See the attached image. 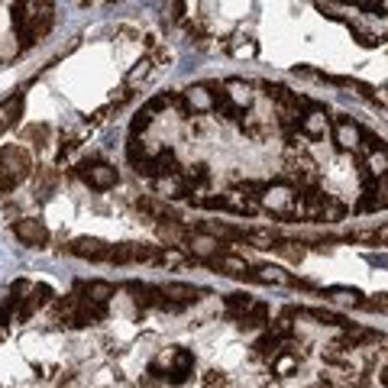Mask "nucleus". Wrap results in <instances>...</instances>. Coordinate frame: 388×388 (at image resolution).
<instances>
[{
  "label": "nucleus",
  "mask_w": 388,
  "mask_h": 388,
  "mask_svg": "<svg viewBox=\"0 0 388 388\" xmlns=\"http://www.w3.org/2000/svg\"><path fill=\"white\" fill-rule=\"evenodd\" d=\"M33 171H36L33 155L23 146H3L0 149V191H13Z\"/></svg>",
  "instance_id": "1"
},
{
  "label": "nucleus",
  "mask_w": 388,
  "mask_h": 388,
  "mask_svg": "<svg viewBox=\"0 0 388 388\" xmlns=\"http://www.w3.org/2000/svg\"><path fill=\"white\" fill-rule=\"evenodd\" d=\"M56 23V13H52V3H29V19H26V29L19 33V49H29L33 42L46 36L49 29Z\"/></svg>",
  "instance_id": "2"
},
{
  "label": "nucleus",
  "mask_w": 388,
  "mask_h": 388,
  "mask_svg": "<svg viewBox=\"0 0 388 388\" xmlns=\"http://www.w3.org/2000/svg\"><path fill=\"white\" fill-rule=\"evenodd\" d=\"M294 204H298V194H294L292 185H272V188H265L262 198H259V208L272 210L278 217H294Z\"/></svg>",
  "instance_id": "3"
},
{
  "label": "nucleus",
  "mask_w": 388,
  "mask_h": 388,
  "mask_svg": "<svg viewBox=\"0 0 388 388\" xmlns=\"http://www.w3.org/2000/svg\"><path fill=\"white\" fill-rule=\"evenodd\" d=\"M159 292H162L159 307H165V311H181V307H188V304H194L201 298V292L194 288V285H181V282L162 285Z\"/></svg>",
  "instance_id": "4"
},
{
  "label": "nucleus",
  "mask_w": 388,
  "mask_h": 388,
  "mask_svg": "<svg viewBox=\"0 0 388 388\" xmlns=\"http://www.w3.org/2000/svg\"><path fill=\"white\" fill-rule=\"evenodd\" d=\"M78 175H81V181H85L87 188H97V191H107L117 185V169L107 165V162H85L78 169Z\"/></svg>",
  "instance_id": "5"
},
{
  "label": "nucleus",
  "mask_w": 388,
  "mask_h": 388,
  "mask_svg": "<svg viewBox=\"0 0 388 388\" xmlns=\"http://www.w3.org/2000/svg\"><path fill=\"white\" fill-rule=\"evenodd\" d=\"M68 253L78 259H91V262H107L110 259V243H104V239L97 237H78L68 243Z\"/></svg>",
  "instance_id": "6"
},
{
  "label": "nucleus",
  "mask_w": 388,
  "mask_h": 388,
  "mask_svg": "<svg viewBox=\"0 0 388 388\" xmlns=\"http://www.w3.org/2000/svg\"><path fill=\"white\" fill-rule=\"evenodd\" d=\"M19 243H26V246H46L49 243V230L42 220H33V217H23L17 220V227H13Z\"/></svg>",
  "instance_id": "7"
},
{
  "label": "nucleus",
  "mask_w": 388,
  "mask_h": 388,
  "mask_svg": "<svg viewBox=\"0 0 388 388\" xmlns=\"http://www.w3.org/2000/svg\"><path fill=\"white\" fill-rule=\"evenodd\" d=\"M181 97H185V110H188V117L191 114H210V110H214V94H210L208 85L188 87Z\"/></svg>",
  "instance_id": "8"
},
{
  "label": "nucleus",
  "mask_w": 388,
  "mask_h": 388,
  "mask_svg": "<svg viewBox=\"0 0 388 388\" xmlns=\"http://www.w3.org/2000/svg\"><path fill=\"white\" fill-rule=\"evenodd\" d=\"M220 210H233V214H243V217H253L259 214V201L256 198H246L243 191H227V194H220Z\"/></svg>",
  "instance_id": "9"
},
{
  "label": "nucleus",
  "mask_w": 388,
  "mask_h": 388,
  "mask_svg": "<svg viewBox=\"0 0 388 388\" xmlns=\"http://www.w3.org/2000/svg\"><path fill=\"white\" fill-rule=\"evenodd\" d=\"M185 249H188L194 259H208V262H210V259L220 253V239H217V237H210V233H198V230H194Z\"/></svg>",
  "instance_id": "10"
},
{
  "label": "nucleus",
  "mask_w": 388,
  "mask_h": 388,
  "mask_svg": "<svg viewBox=\"0 0 388 388\" xmlns=\"http://www.w3.org/2000/svg\"><path fill=\"white\" fill-rule=\"evenodd\" d=\"M360 140H362V130L353 120H337L333 124V142L340 149H360Z\"/></svg>",
  "instance_id": "11"
},
{
  "label": "nucleus",
  "mask_w": 388,
  "mask_h": 388,
  "mask_svg": "<svg viewBox=\"0 0 388 388\" xmlns=\"http://www.w3.org/2000/svg\"><path fill=\"white\" fill-rule=\"evenodd\" d=\"M49 301H52V288H49V285H33L26 294V301H23V307H19V321L33 317V314H36L39 307H46Z\"/></svg>",
  "instance_id": "12"
},
{
  "label": "nucleus",
  "mask_w": 388,
  "mask_h": 388,
  "mask_svg": "<svg viewBox=\"0 0 388 388\" xmlns=\"http://www.w3.org/2000/svg\"><path fill=\"white\" fill-rule=\"evenodd\" d=\"M159 237L165 239L171 249H185L191 239V230L185 227V223H178V220H169V223H159Z\"/></svg>",
  "instance_id": "13"
},
{
  "label": "nucleus",
  "mask_w": 388,
  "mask_h": 388,
  "mask_svg": "<svg viewBox=\"0 0 388 388\" xmlns=\"http://www.w3.org/2000/svg\"><path fill=\"white\" fill-rule=\"evenodd\" d=\"M191 372H194V356H191L188 350H175V360H171L169 382H171V385H185Z\"/></svg>",
  "instance_id": "14"
},
{
  "label": "nucleus",
  "mask_w": 388,
  "mask_h": 388,
  "mask_svg": "<svg viewBox=\"0 0 388 388\" xmlns=\"http://www.w3.org/2000/svg\"><path fill=\"white\" fill-rule=\"evenodd\" d=\"M223 94H227L239 110H249V107H253V87H249L243 78H230L227 85H223Z\"/></svg>",
  "instance_id": "15"
},
{
  "label": "nucleus",
  "mask_w": 388,
  "mask_h": 388,
  "mask_svg": "<svg viewBox=\"0 0 388 388\" xmlns=\"http://www.w3.org/2000/svg\"><path fill=\"white\" fill-rule=\"evenodd\" d=\"M19 117H23V94L7 97V101L0 104V133L10 130V126L17 124Z\"/></svg>",
  "instance_id": "16"
},
{
  "label": "nucleus",
  "mask_w": 388,
  "mask_h": 388,
  "mask_svg": "<svg viewBox=\"0 0 388 388\" xmlns=\"http://www.w3.org/2000/svg\"><path fill=\"white\" fill-rule=\"evenodd\" d=\"M249 278H256V282H265V285H294V278L285 269L278 265H259L256 272H249Z\"/></svg>",
  "instance_id": "17"
},
{
  "label": "nucleus",
  "mask_w": 388,
  "mask_h": 388,
  "mask_svg": "<svg viewBox=\"0 0 388 388\" xmlns=\"http://www.w3.org/2000/svg\"><path fill=\"white\" fill-rule=\"evenodd\" d=\"M265 97L269 101H275L278 107H301V97L294 94V91H288L285 85H272V81H265Z\"/></svg>",
  "instance_id": "18"
},
{
  "label": "nucleus",
  "mask_w": 388,
  "mask_h": 388,
  "mask_svg": "<svg viewBox=\"0 0 388 388\" xmlns=\"http://www.w3.org/2000/svg\"><path fill=\"white\" fill-rule=\"evenodd\" d=\"M155 191H159V198H185L188 191H185V181H181V175L175 171V175H165V178H155Z\"/></svg>",
  "instance_id": "19"
},
{
  "label": "nucleus",
  "mask_w": 388,
  "mask_h": 388,
  "mask_svg": "<svg viewBox=\"0 0 388 388\" xmlns=\"http://www.w3.org/2000/svg\"><path fill=\"white\" fill-rule=\"evenodd\" d=\"M301 133L304 136H323V133H327V114H323L321 107H314L311 114H304L301 117Z\"/></svg>",
  "instance_id": "20"
},
{
  "label": "nucleus",
  "mask_w": 388,
  "mask_h": 388,
  "mask_svg": "<svg viewBox=\"0 0 388 388\" xmlns=\"http://www.w3.org/2000/svg\"><path fill=\"white\" fill-rule=\"evenodd\" d=\"M33 175H36V194L49 198V194L56 191V185H58V169H52V165H39Z\"/></svg>",
  "instance_id": "21"
},
{
  "label": "nucleus",
  "mask_w": 388,
  "mask_h": 388,
  "mask_svg": "<svg viewBox=\"0 0 388 388\" xmlns=\"http://www.w3.org/2000/svg\"><path fill=\"white\" fill-rule=\"evenodd\" d=\"M253 350H256V356L259 360H278V356H282V340H275L272 333H262V337H259L256 340V346H253Z\"/></svg>",
  "instance_id": "22"
},
{
  "label": "nucleus",
  "mask_w": 388,
  "mask_h": 388,
  "mask_svg": "<svg viewBox=\"0 0 388 388\" xmlns=\"http://www.w3.org/2000/svg\"><path fill=\"white\" fill-rule=\"evenodd\" d=\"M81 292H85L87 301L104 304V307H107V301L114 298V285H107V282H87L85 288H81Z\"/></svg>",
  "instance_id": "23"
},
{
  "label": "nucleus",
  "mask_w": 388,
  "mask_h": 388,
  "mask_svg": "<svg viewBox=\"0 0 388 388\" xmlns=\"http://www.w3.org/2000/svg\"><path fill=\"white\" fill-rule=\"evenodd\" d=\"M239 323H243V327H249V330L265 327V323H269V307H265L262 301H253V307H249V311L239 317Z\"/></svg>",
  "instance_id": "24"
},
{
  "label": "nucleus",
  "mask_w": 388,
  "mask_h": 388,
  "mask_svg": "<svg viewBox=\"0 0 388 388\" xmlns=\"http://www.w3.org/2000/svg\"><path fill=\"white\" fill-rule=\"evenodd\" d=\"M210 262L217 265L223 275H249L246 259H239V256H220V259H210Z\"/></svg>",
  "instance_id": "25"
},
{
  "label": "nucleus",
  "mask_w": 388,
  "mask_h": 388,
  "mask_svg": "<svg viewBox=\"0 0 388 388\" xmlns=\"http://www.w3.org/2000/svg\"><path fill=\"white\" fill-rule=\"evenodd\" d=\"M152 58H140V62H136V65L130 68V75H126V87H136L140 85V81H146V78L152 75Z\"/></svg>",
  "instance_id": "26"
},
{
  "label": "nucleus",
  "mask_w": 388,
  "mask_h": 388,
  "mask_svg": "<svg viewBox=\"0 0 388 388\" xmlns=\"http://www.w3.org/2000/svg\"><path fill=\"white\" fill-rule=\"evenodd\" d=\"M214 114H220L223 120H239V114H243V110H239V107L233 104L227 94H217V97H214Z\"/></svg>",
  "instance_id": "27"
},
{
  "label": "nucleus",
  "mask_w": 388,
  "mask_h": 388,
  "mask_svg": "<svg viewBox=\"0 0 388 388\" xmlns=\"http://www.w3.org/2000/svg\"><path fill=\"white\" fill-rule=\"evenodd\" d=\"M243 133H249L253 140H262L265 133H269V126H265V117L246 114V117H243Z\"/></svg>",
  "instance_id": "28"
},
{
  "label": "nucleus",
  "mask_w": 388,
  "mask_h": 388,
  "mask_svg": "<svg viewBox=\"0 0 388 388\" xmlns=\"http://www.w3.org/2000/svg\"><path fill=\"white\" fill-rule=\"evenodd\" d=\"M275 253H282V256L292 259V262H301L304 259V246L294 243V239H278V243H275Z\"/></svg>",
  "instance_id": "29"
},
{
  "label": "nucleus",
  "mask_w": 388,
  "mask_h": 388,
  "mask_svg": "<svg viewBox=\"0 0 388 388\" xmlns=\"http://www.w3.org/2000/svg\"><path fill=\"white\" fill-rule=\"evenodd\" d=\"M230 52H233V56L237 58H253L259 52V46L256 42H253V39H243V36H237L233 39V42H230Z\"/></svg>",
  "instance_id": "30"
},
{
  "label": "nucleus",
  "mask_w": 388,
  "mask_h": 388,
  "mask_svg": "<svg viewBox=\"0 0 388 388\" xmlns=\"http://www.w3.org/2000/svg\"><path fill=\"white\" fill-rule=\"evenodd\" d=\"M330 294L337 298V301H343V304H353V307H366V298H362L356 288H330Z\"/></svg>",
  "instance_id": "31"
},
{
  "label": "nucleus",
  "mask_w": 388,
  "mask_h": 388,
  "mask_svg": "<svg viewBox=\"0 0 388 388\" xmlns=\"http://www.w3.org/2000/svg\"><path fill=\"white\" fill-rule=\"evenodd\" d=\"M249 307H253V298L249 294H230L227 298V314H233V317H243Z\"/></svg>",
  "instance_id": "32"
},
{
  "label": "nucleus",
  "mask_w": 388,
  "mask_h": 388,
  "mask_svg": "<svg viewBox=\"0 0 388 388\" xmlns=\"http://www.w3.org/2000/svg\"><path fill=\"white\" fill-rule=\"evenodd\" d=\"M243 237H246L256 249H275V243H278L269 230H249V233H243Z\"/></svg>",
  "instance_id": "33"
},
{
  "label": "nucleus",
  "mask_w": 388,
  "mask_h": 388,
  "mask_svg": "<svg viewBox=\"0 0 388 388\" xmlns=\"http://www.w3.org/2000/svg\"><path fill=\"white\" fill-rule=\"evenodd\" d=\"M343 214H346V208H343L340 201H333L330 194H327V198H323V214H321V220L333 223V220H343Z\"/></svg>",
  "instance_id": "34"
},
{
  "label": "nucleus",
  "mask_w": 388,
  "mask_h": 388,
  "mask_svg": "<svg viewBox=\"0 0 388 388\" xmlns=\"http://www.w3.org/2000/svg\"><path fill=\"white\" fill-rule=\"evenodd\" d=\"M152 126V114L149 110H146V107H142L140 114L133 117V124H130V133H133V140H140V133H146Z\"/></svg>",
  "instance_id": "35"
},
{
  "label": "nucleus",
  "mask_w": 388,
  "mask_h": 388,
  "mask_svg": "<svg viewBox=\"0 0 388 388\" xmlns=\"http://www.w3.org/2000/svg\"><path fill=\"white\" fill-rule=\"evenodd\" d=\"M360 146L369 152V155H372V152H388V142L382 140V136H376V133H362Z\"/></svg>",
  "instance_id": "36"
},
{
  "label": "nucleus",
  "mask_w": 388,
  "mask_h": 388,
  "mask_svg": "<svg viewBox=\"0 0 388 388\" xmlns=\"http://www.w3.org/2000/svg\"><path fill=\"white\" fill-rule=\"evenodd\" d=\"M323 360H327V362H333V366H343V362H350V353L343 350L340 343H330V346L323 350Z\"/></svg>",
  "instance_id": "37"
},
{
  "label": "nucleus",
  "mask_w": 388,
  "mask_h": 388,
  "mask_svg": "<svg viewBox=\"0 0 388 388\" xmlns=\"http://www.w3.org/2000/svg\"><path fill=\"white\" fill-rule=\"evenodd\" d=\"M201 382H204V388H230L227 376H223V372H217V369H208L204 376H201Z\"/></svg>",
  "instance_id": "38"
},
{
  "label": "nucleus",
  "mask_w": 388,
  "mask_h": 388,
  "mask_svg": "<svg viewBox=\"0 0 388 388\" xmlns=\"http://www.w3.org/2000/svg\"><path fill=\"white\" fill-rule=\"evenodd\" d=\"M298 369V356H292V353H282L278 360H275V372L278 376H288V372Z\"/></svg>",
  "instance_id": "39"
},
{
  "label": "nucleus",
  "mask_w": 388,
  "mask_h": 388,
  "mask_svg": "<svg viewBox=\"0 0 388 388\" xmlns=\"http://www.w3.org/2000/svg\"><path fill=\"white\" fill-rule=\"evenodd\" d=\"M307 317H314V321H323V323H337V327H346L343 323V317H337V314H330V311H323V307H311V311H304Z\"/></svg>",
  "instance_id": "40"
},
{
  "label": "nucleus",
  "mask_w": 388,
  "mask_h": 388,
  "mask_svg": "<svg viewBox=\"0 0 388 388\" xmlns=\"http://www.w3.org/2000/svg\"><path fill=\"white\" fill-rule=\"evenodd\" d=\"M140 210H146V214H152V217H159V220L169 217V208H165V204H159V201H140Z\"/></svg>",
  "instance_id": "41"
},
{
  "label": "nucleus",
  "mask_w": 388,
  "mask_h": 388,
  "mask_svg": "<svg viewBox=\"0 0 388 388\" xmlns=\"http://www.w3.org/2000/svg\"><path fill=\"white\" fill-rule=\"evenodd\" d=\"M26 140H29V142H36V146H46V142H49V126H46V124L29 126V130H26Z\"/></svg>",
  "instance_id": "42"
},
{
  "label": "nucleus",
  "mask_w": 388,
  "mask_h": 388,
  "mask_svg": "<svg viewBox=\"0 0 388 388\" xmlns=\"http://www.w3.org/2000/svg\"><path fill=\"white\" fill-rule=\"evenodd\" d=\"M366 307H372V311H382V314H388V292L372 294L369 301H366Z\"/></svg>",
  "instance_id": "43"
},
{
  "label": "nucleus",
  "mask_w": 388,
  "mask_h": 388,
  "mask_svg": "<svg viewBox=\"0 0 388 388\" xmlns=\"http://www.w3.org/2000/svg\"><path fill=\"white\" fill-rule=\"evenodd\" d=\"M181 259H185V256H181V249H165V253H159V262L162 265H178Z\"/></svg>",
  "instance_id": "44"
},
{
  "label": "nucleus",
  "mask_w": 388,
  "mask_h": 388,
  "mask_svg": "<svg viewBox=\"0 0 388 388\" xmlns=\"http://www.w3.org/2000/svg\"><path fill=\"white\" fill-rule=\"evenodd\" d=\"M350 239H356V243H376V230H350Z\"/></svg>",
  "instance_id": "45"
},
{
  "label": "nucleus",
  "mask_w": 388,
  "mask_h": 388,
  "mask_svg": "<svg viewBox=\"0 0 388 388\" xmlns=\"http://www.w3.org/2000/svg\"><path fill=\"white\" fill-rule=\"evenodd\" d=\"M133 97V87H120V94H110V107H120V104H126V101H130Z\"/></svg>",
  "instance_id": "46"
},
{
  "label": "nucleus",
  "mask_w": 388,
  "mask_h": 388,
  "mask_svg": "<svg viewBox=\"0 0 388 388\" xmlns=\"http://www.w3.org/2000/svg\"><path fill=\"white\" fill-rule=\"evenodd\" d=\"M376 204H379V210L388 208V178L379 181V194H376Z\"/></svg>",
  "instance_id": "47"
},
{
  "label": "nucleus",
  "mask_w": 388,
  "mask_h": 388,
  "mask_svg": "<svg viewBox=\"0 0 388 388\" xmlns=\"http://www.w3.org/2000/svg\"><path fill=\"white\" fill-rule=\"evenodd\" d=\"M353 33H356V39H360V46H366V49L379 46V39L372 36V33H362V29H353Z\"/></svg>",
  "instance_id": "48"
},
{
  "label": "nucleus",
  "mask_w": 388,
  "mask_h": 388,
  "mask_svg": "<svg viewBox=\"0 0 388 388\" xmlns=\"http://www.w3.org/2000/svg\"><path fill=\"white\" fill-rule=\"evenodd\" d=\"M185 10H188V3H171V19H178V23H181V19L188 17Z\"/></svg>",
  "instance_id": "49"
},
{
  "label": "nucleus",
  "mask_w": 388,
  "mask_h": 388,
  "mask_svg": "<svg viewBox=\"0 0 388 388\" xmlns=\"http://www.w3.org/2000/svg\"><path fill=\"white\" fill-rule=\"evenodd\" d=\"M10 307H13V298H10L7 304H0V327H3V323H10Z\"/></svg>",
  "instance_id": "50"
},
{
  "label": "nucleus",
  "mask_w": 388,
  "mask_h": 388,
  "mask_svg": "<svg viewBox=\"0 0 388 388\" xmlns=\"http://www.w3.org/2000/svg\"><path fill=\"white\" fill-rule=\"evenodd\" d=\"M376 101H379V104H385V107H388V85H385V87H379V91H376Z\"/></svg>",
  "instance_id": "51"
},
{
  "label": "nucleus",
  "mask_w": 388,
  "mask_h": 388,
  "mask_svg": "<svg viewBox=\"0 0 388 388\" xmlns=\"http://www.w3.org/2000/svg\"><path fill=\"white\" fill-rule=\"evenodd\" d=\"M376 243H388V223L376 230Z\"/></svg>",
  "instance_id": "52"
},
{
  "label": "nucleus",
  "mask_w": 388,
  "mask_h": 388,
  "mask_svg": "<svg viewBox=\"0 0 388 388\" xmlns=\"http://www.w3.org/2000/svg\"><path fill=\"white\" fill-rule=\"evenodd\" d=\"M142 388H159V385H155V379H146L142 382Z\"/></svg>",
  "instance_id": "53"
},
{
  "label": "nucleus",
  "mask_w": 388,
  "mask_h": 388,
  "mask_svg": "<svg viewBox=\"0 0 388 388\" xmlns=\"http://www.w3.org/2000/svg\"><path fill=\"white\" fill-rule=\"evenodd\" d=\"M382 385L388 388V366H385V369H382Z\"/></svg>",
  "instance_id": "54"
},
{
  "label": "nucleus",
  "mask_w": 388,
  "mask_h": 388,
  "mask_svg": "<svg viewBox=\"0 0 388 388\" xmlns=\"http://www.w3.org/2000/svg\"><path fill=\"white\" fill-rule=\"evenodd\" d=\"M265 388H285L282 382H265Z\"/></svg>",
  "instance_id": "55"
}]
</instances>
